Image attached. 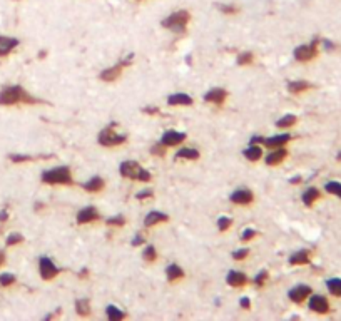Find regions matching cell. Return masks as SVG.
<instances>
[{
  "mask_svg": "<svg viewBox=\"0 0 341 321\" xmlns=\"http://www.w3.org/2000/svg\"><path fill=\"white\" fill-rule=\"evenodd\" d=\"M326 286H328L329 293L334 295V296H338V298H341V279H339V278H331V279H328V281H326Z\"/></svg>",
  "mask_w": 341,
  "mask_h": 321,
  "instance_id": "cell-30",
  "label": "cell"
},
{
  "mask_svg": "<svg viewBox=\"0 0 341 321\" xmlns=\"http://www.w3.org/2000/svg\"><path fill=\"white\" fill-rule=\"evenodd\" d=\"M231 224H233V219H231V217L223 216V217H219V219H218L219 231H228V229L231 228Z\"/></svg>",
  "mask_w": 341,
  "mask_h": 321,
  "instance_id": "cell-36",
  "label": "cell"
},
{
  "mask_svg": "<svg viewBox=\"0 0 341 321\" xmlns=\"http://www.w3.org/2000/svg\"><path fill=\"white\" fill-rule=\"evenodd\" d=\"M144 112H147V114H159V111L156 107H144Z\"/></svg>",
  "mask_w": 341,
  "mask_h": 321,
  "instance_id": "cell-48",
  "label": "cell"
},
{
  "mask_svg": "<svg viewBox=\"0 0 341 321\" xmlns=\"http://www.w3.org/2000/svg\"><path fill=\"white\" fill-rule=\"evenodd\" d=\"M76 311L79 316H89L90 314V303L89 300H77L76 301Z\"/></svg>",
  "mask_w": 341,
  "mask_h": 321,
  "instance_id": "cell-29",
  "label": "cell"
},
{
  "mask_svg": "<svg viewBox=\"0 0 341 321\" xmlns=\"http://www.w3.org/2000/svg\"><path fill=\"white\" fill-rule=\"evenodd\" d=\"M39 271H40V276H42V279L50 281V279H54L57 274L60 273V268H57L55 263L52 261L50 258H40Z\"/></svg>",
  "mask_w": 341,
  "mask_h": 321,
  "instance_id": "cell-7",
  "label": "cell"
},
{
  "mask_svg": "<svg viewBox=\"0 0 341 321\" xmlns=\"http://www.w3.org/2000/svg\"><path fill=\"white\" fill-rule=\"evenodd\" d=\"M152 196H154V192L151 191V189H146V191H141V192L136 194L137 199H149V198H152Z\"/></svg>",
  "mask_w": 341,
  "mask_h": 321,
  "instance_id": "cell-45",
  "label": "cell"
},
{
  "mask_svg": "<svg viewBox=\"0 0 341 321\" xmlns=\"http://www.w3.org/2000/svg\"><path fill=\"white\" fill-rule=\"evenodd\" d=\"M298 117L294 116V114H286V116H283L278 122H276V125H278L280 129H286V127H291V125L296 124Z\"/></svg>",
  "mask_w": 341,
  "mask_h": 321,
  "instance_id": "cell-31",
  "label": "cell"
},
{
  "mask_svg": "<svg viewBox=\"0 0 341 321\" xmlns=\"http://www.w3.org/2000/svg\"><path fill=\"white\" fill-rule=\"evenodd\" d=\"M186 134L184 133H179V131H166V133L163 134V139H161V142L166 146V147H172V146H179L181 142L186 141Z\"/></svg>",
  "mask_w": 341,
  "mask_h": 321,
  "instance_id": "cell-9",
  "label": "cell"
},
{
  "mask_svg": "<svg viewBox=\"0 0 341 321\" xmlns=\"http://www.w3.org/2000/svg\"><path fill=\"white\" fill-rule=\"evenodd\" d=\"M40 102L34 95H30L20 85H9L0 90V104L2 106H15V104H37Z\"/></svg>",
  "mask_w": 341,
  "mask_h": 321,
  "instance_id": "cell-1",
  "label": "cell"
},
{
  "mask_svg": "<svg viewBox=\"0 0 341 321\" xmlns=\"http://www.w3.org/2000/svg\"><path fill=\"white\" fill-rule=\"evenodd\" d=\"M268 271H261V273H258L256 274V278H254L253 281H254V284L258 286V288H261V286H264L266 284V281H268Z\"/></svg>",
  "mask_w": 341,
  "mask_h": 321,
  "instance_id": "cell-37",
  "label": "cell"
},
{
  "mask_svg": "<svg viewBox=\"0 0 341 321\" xmlns=\"http://www.w3.org/2000/svg\"><path fill=\"white\" fill-rule=\"evenodd\" d=\"M101 217L99 211H97L94 206H87V208L80 209L77 213V222L79 224H89V222H94Z\"/></svg>",
  "mask_w": 341,
  "mask_h": 321,
  "instance_id": "cell-10",
  "label": "cell"
},
{
  "mask_svg": "<svg viewBox=\"0 0 341 321\" xmlns=\"http://www.w3.org/2000/svg\"><path fill=\"white\" fill-rule=\"evenodd\" d=\"M338 159H339V160H341V154H339V156H338Z\"/></svg>",
  "mask_w": 341,
  "mask_h": 321,
  "instance_id": "cell-52",
  "label": "cell"
},
{
  "mask_svg": "<svg viewBox=\"0 0 341 321\" xmlns=\"http://www.w3.org/2000/svg\"><path fill=\"white\" fill-rule=\"evenodd\" d=\"M141 171H142V168L136 163V160H124V163L119 166V173L122 177H126V179L137 181L139 179Z\"/></svg>",
  "mask_w": 341,
  "mask_h": 321,
  "instance_id": "cell-8",
  "label": "cell"
},
{
  "mask_svg": "<svg viewBox=\"0 0 341 321\" xmlns=\"http://www.w3.org/2000/svg\"><path fill=\"white\" fill-rule=\"evenodd\" d=\"M106 224L107 226H112V228H122L126 224V217L120 216V214L114 216V217H109V219L106 221Z\"/></svg>",
  "mask_w": 341,
  "mask_h": 321,
  "instance_id": "cell-32",
  "label": "cell"
},
{
  "mask_svg": "<svg viewBox=\"0 0 341 321\" xmlns=\"http://www.w3.org/2000/svg\"><path fill=\"white\" fill-rule=\"evenodd\" d=\"M166 276L172 283V281H177V279L184 278V271L179 265H169L166 269Z\"/></svg>",
  "mask_w": 341,
  "mask_h": 321,
  "instance_id": "cell-26",
  "label": "cell"
},
{
  "mask_svg": "<svg viewBox=\"0 0 341 321\" xmlns=\"http://www.w3.org/2000/svg\"><path fill=\"white\" fill-rule=\"evenodd\" d=\"M226 281L229 286H233V288H241V286H244L247 283V276L241 271H229L226 276Z\"/></svg>",
  "mask_w": 341,
  "mask_h": 321,
  "instance_id": "cell-18",
  "label": "cell"
},
{
  "mask_svg": "<svg viewBox=\"0 0 341 321\" xmlns=\"http://www.w3.org/2000/svg\"><path fill=\"white\" fill-rule=\"evenodd\" d=\"M309 309L311 311H315L318 314H325L329 311V303L325 296H320V295H313L309 300Z\"/></svg>",
  "mask_w": 341,
  "mask_h": 321,
  "instance_id": "cell-11",
  "label": "cell"
},
{
  "mask_svg": "<svg viewBox=\"0 0 341 321\" xmlns=\"http://www.w3.org/2000/svg\"><path fill=\"white\" fill-rule=\"evenodd\" d=\"M290 141H291L290 134H278V136L263 139V146H266L268 149H278V147H285Z\"/></svg>",
  "mask_w": 341,
  "mask_h": 321,
  "instance_id": "cell-12",
  "label": "cell"
},
{
  "mask_svg": "<svg viewBox=\"0 0 341 321\" xmlns=\"http://www.w3.org/2000/svg\"><path fill=\"white\" fill-rule=\"evenodd\" d=\"M219 10L223 14H238V9L234 5H219Z\"/></svg>",
  "mask_w": 341,
  "mask_h": 321,
  "instance_id": "cell-44",
  "label": "cell"
},
{
  "mask_svg": "<svg viewBox=\"0 0 341 321\" xmlns=\"http://www.w3.org/2000/svg\"><path fill=\"white\" fill-rule=\"evenodd\" d=\"M97 141H99V144L104 146V147H114V146L124 144V142L127 141V136L117 133V131L114 129V124H111V125H107L106 129L101 131L99 139Z\"/></svg>",
  "mask_w": 341,
  "mask_h": 321,
  "instance_id": "cell-4",
  "label": "cell"
},
{
  "mask_svg": "<svg viewBox=\"0 0 341 321\" xmlns=\"http://www.w3.org/2000/svg\"><path fill=\"white\" fill-rule=\"evenodd\" d=\"M32 156H22V154H12L10 156V160L12 163H27V160H32Z\"/></svg>",
  "mask_w": 341,
  "mask_h": 321,
  "instance_id": "cell-41",
  "label": "cell"
},
{
  "mask_svg": "<svg viewBox=\"0 0 341 321\" xmlns=\"http://www.w3.org/2000/svg\"><path fill=\"white\" fill-rule=\"evenodd\" d=\"M166 149L167 147L163 144V142H159V144H154L151 147V154H152V156H159L161 157V156H164V154H166Z\"/></svg>",
  "mask_w": 341,
  "mask_h": 321,
  "instance_id": "cell-40",
  "label": "cell"
},
{
  "mask_svg": "<svg viewBox=\"0 0 341 321\" xmlns=\"http://www.w3.org/2000/svg\"><path fill=\"white\" fill-rule=\"evenodd\" d=\"M325 189L329 194H336V196L341 198V184H339V182H336V181L328 182V184L325 186Z\"/></svg>",
  "mask_w": 341,
  "mask_h": 321,
  "instance_id": "cell-35",
  "label": "cell"
},
{
  "mask_svg": "<svg viewBox=\"0 0 341 321\" xmlns=\"http://www.w3.org/2000/svg\"><path fill=\"white\" fill-rule=\"evenodd\" d=\"M254 60V55L251 52H242L238 55V66H250Z\"/></svg>",
  "mask_w": 341,
  "mask_h": 321,
  "instance_id": "cell-34",
  "label": "cell"
},
{
  "mask_svg": "<svg viewBox=\"0 0 341 321\" xmlns=\"http://www.w3.org/2000/svg\"><path fill=\"white\" fill-rule=\"evenodd\" d=\"M22 241H24V236H22L20 233H12V234H9V238H7V246H15V244L22 243Z\"/></svg>",
  "mask_w": 341,
  "mask_h": 321,
  "instance_id": "cell-38",
  "label": "cell"
},
{
  "mask_svg": "<svg viewBox=\"0 0 341 321\" xmlns=\"http://www.w3.org/2000/svg\"><path fill=\"white\" fill-rule=\"evenodd\" d=\"M199 151L194 147H182L176 152V159H189V160H196L199 159Z\"/></svg>",
  "mask_w": 341,
  "mask_h": 321,
  "instance_id": "cell-24",
  "label": "cell"
},
{
  "mask_svg": "<svg viewBox=\"0 0 341 321\" xmlns=\"http://www.w3.org/2000/svg\"><path fill=\"white\" fill-rule=\"evenodd\" d=\"M254 199V194L250 191V189H238V191H234L231 194V201H233L234 204H251Z\"/></svg>",
  "mask_w": 341,
  "mask_h": 321,
  "instance_id": "cell-14",
  "label": "cell"
},
{
  "mask_svg": "<svg viewBox=\"0 0 341 321\" xmlns=\"http://www.w3.org/2000/svg\"><path fill=\"white\" fill-rule=\"evenodd\" d=\"M142 256H144V260H146V261L152 263V261H156V260H158V251H156V248H154V246H147V248L144 249Z\"/></svg>",
  "mask_w": 341,
  "mask_h": 321,
  "instance_id": "cell-33",
  "label": "cell"
},
{
  "mask_svg": "<svg viewBox=\"0 0 341 321\" xmlns=\"http://www.w3.org/2000/svg\"><path fill=\"white\" fill-rule=\"evenodd\" d=\"M17 45H19V40H17V39L0 36V57L10 54L17 47Z\"/></svg>",
  "mask_w": 341,
  "mask_h": 321,
  "instance_id": "cell-20",
  "label": "cell"
},
{
  "mask_svg": "<svg viewBox=\"0 0 341 321\" xmlns=\"http://www.w3.org/2000/svg\"><path fill=\"white\" fill-rule=\"evenodd\" d=\"M288 156V151L285 147H278V149H271V152L266 156V164L268 166H278L281 164L285 157Z\"/></svg>",
  "mask_w": 341,
  "mask_h": 321,
  "instance_id": "cell-15",
  "label": "cell"
},
{
  "mask_svg": "<svg viewBox=\"0 0 341 321\" xmlns=\"http://www.w3.org/2000/svg\"><path fill=\"white\" fill-rule=\"evenodd\" d=\"M254 236H256V231L254 229H251V228H247L244 233H242V236H241V239L244 241V243H247V241H251Z\"/></svg>",
  "mask_w": 341,
  "mask_h": 321,
  "instance_id": "cell-43",
  "label": "cell"
},
{
  "mask_svg": "<svg viewBox=\"0 0 341 321\" xmlns=\"http://www.w3.org/2000/svg\"><path fill=\"white\" fill-rule=\"evenodd\" d=\"M131 60H132V54L131 55H127L124 60H120L119 64H115V66H112V67H109V69H106V71H102L101 72V80H104V82H112V80H115L119 76H120V72L124 71V67H127L131 64Z\"/></svg>",
  "mask_w": 341,
  "mask_h": 321,
  "instance_id": "cell-6",
  "label": "cell"
},
{
  "mask_svg": "<svg viewBox=\"0 0 341 321\" xmlns=\"http://www.w3.org/2000/svg\"><path fill=\"white\" fill-rule=\"evenodd\" d=\"M299 181H301V177H293V179H291L290 182H291V184H298Z\"/></svg>",
  "mask_w": 341,
  "mask_h": 321,
  "instance_id": "cell-51",
  "label": "cell"
},
{
  "mask_svg": "<svg viewBox=\"0 0 341 321\" xmlns=\"http://www.w3.org/2000/svg\"><path fill=\"white\" fill-rule=\"evenodd\" d=\"M9 219V214H7V211H0V221H7Z\"/></svg>",
  "mask_w": 341,
  "mask_h": 321,
  "instance_id": "cell-49",
  "label": "cell"
},
{
  "mask_svg": "<svg viewBox=\"0 0 341 321\" xmlns=\"http://www.w3.org/2000/svg\"><path fill=\"white\" fill-rule=\"evenodd\" d=\"M242 154H244V157L247 160L256 163V160H259L263 157V149H261V146H258V144H250V147H246Z\"/></svg>",
  "mask_w": 341,
  "mask_h": 321,
  "instance_id": "cell-22",
  "label": "cell"
},
{
  "mask_svg": "<svg viewBox=\"0 0 341 321\" xmlns=\"http://www.w3.org/2000/svg\"><path fill=\"white\" fill-rule=\"evenodd\" d=\"M311 87H313V85L309 82H306V80H293V82L288 84V90H290L291 94H301Z\"/></svg>",
  "mask_w": 341,
  "mask_h": 321,
  "instance_id": "cell-25",
  "label": "cell"
},
{
  "mask_svg": "<svg viewBox=\"0 0 341 321\" xmlns=\"http://www.w3.org/2000/svg\"><path fill=\"white\" fill-rule=\"evenodd\" d=\"M82 187L87 192H99V191H102L104 187H106V181H104L102 177H99V176H94V177H90L87 182H84Z\"/></svg>",
  "mask_w": 341,
  "mask_h": 321,
  "instance_id": "cell-21",
  "label": "cell"
},
{
  "mask_svg": "<svg viewBox=\"0 0 341 321\" xmlns=\"http://www.w3.org/2000/svg\"><path fill=\"white\" fill-rule=\"evenodd\" d=\"M241 308H242V309H250V308H251L250 298H241Z\"/></svg>",
  "mask_w": 341,
  "mask_h": 321,
  "instance_id": "cell-46",
  "label": "cell"
},
{
  "mask_svg": "<svg viewBox=\"0 0 341 321\" xmlns=\"http://www.w3.org/2000/svg\"><path fill=\"white\" fill-rule=\"evenodd\" d=\"M5 263V254H4V251H0V266H2Z\"/></svg>",
  "mask_w": 341,
  "mask_h": 321,
  "instance_id": "cell-50",
  "label": "cell"
},
{
  "mask_svg": "<svg viewBox=\"0 0 341 321\" xmlns=\"http://www.w3.org/2000/svg\"><path fill=\"white\" fill-rule=\"evenodd\" d=\"M14 283H15V276H14V274H10V273L0 274V284H2V286H10V284H14Z\"/></svg>",
  "mask_w": 341,
  "mask_h": 321,
  "instance_id": "cell-39",
  "label": "cell"
},
{
  "mask_svg": "<svg viewBox=\"0 0 341 321\" xmlns=\"http://www.w3.org/2000/svg\"><path fill=\"white\" fill-rule=\"evenodd\" d=\"M42 182L45 184H62V186H72V171L67 166H59V168L44 171Z\"/></svg>",
  "mask_w": 341,
  "mask_h": 321,
  "instance_id": "cell-2",
  "label": "cell"
},
{
  "mask_svg": "<svg viewBox=\"0 0 341 321\" xmlns=\"http://www.w3.org/2000/svg\"><path fill=\"white\" fill-rule=\"evenodd\" d=\"M167 104L169 106H193V97L189 94H184V92H176V94H171L167 97Z\"/></svg>",
  "mask_w": 341,
  "mask_h": 321,
  "instance_id": "cell-17",
  "label": "cell"
},
{
  "mask_svg": "<svg viewBox=\"0 0 341 321\" xmlns=\"http://www.w3.org/2000/svg\"><path fill=\"white\" fill-rule=\"evenodd\" d=\"M189 20H191V14L188 12V10H177V12L166 17V19L163 20V27L167 28V30L182 34V32H186V27L189 24Z\"/></svg>",
  "mask_w": 341,
  "mask_h": 321,
  "instance_id": "cell-3",
  "label": "cell"
},
{
  "mask_svg": "<svg viewBox=\"0 0 341 321\" xmlns=\"http://www.w3.org/2000/svg\"><path fill=\"white\" fill-rule=\"evenodd\" d=\"M318 42L320 40L315 39L313 42L308 45H299V47L294 49V59L299 62H308L311 59H315L318 55Z\"/></svg>",
  "mask_w": 341,
  "mask_h": 321,
  "instance_id": "cell-5",
  "label": "cell"
},
{
  "mask_svg": "<svg viewBox=\"0 0 341 321\" xmlns=\"http://www.w3.org/2000/svg\"><path fill=\"white\" fill-rule=\"evenodd\" d=\"M226 97H228V92H226V90L216 87V89H211L209 92H207V94L204 95V101H206V102H211V104L221 106L223 102L226 101Z\"/></svg>",
  "mask_w": 341,
  "mask_h": 321,
  "instance_id": "cell-16",
  "label": "cell"
},
{
  "mask_svg": "<svg viewBox=\"0 0 341 321\" xmlns=\"http://www.w3.org/2000/svg\"><path fill=\"white\" fill-rule=\"evenodd\" d=\"M142 243H144V238L141 236V234H137V236L134 238V241H132V244L134 246H141Z\"/></svg>",
  "mask_w": 341,
  "mask_h": 321,
  "instance_id": "cell-47",
  "label": "cell"
},
{
  "mask_svg": "<svg viewBox=\"0 0 341 321\" xmlns=\"http://www.w3.org/2000/svg\"><path fill=\"white\" fill-rule=\"evenodd\" d=\"M318 199H320V191L316 187H308L303 194V203L306 206H313Z\"/></svg>",
  "mask_w": 341,
  "mask_h": 321,
  "instance_id": "cell-27",
  "label": "cell"
},
{
  "mask_svg": "<svg viewBox=\"0 0 341 321\" xmlns=\"http://www.w3.org/2000/svg\"><path fill=\"white\" fill-rule=\"evenodd\" d=\"M247 254H250V249H247V248H242V249L234 251V253H233V258H234V260L241 261V260H244V258H246Z\"/></svg>",
  "mask_w": 341,
  "mask_h": 321,
  "instance_id": "cell-42",
  "label": "cell"
},
{
  "mask_svg": "<svg viewBox=\"0 0 341 321\" xmlns=\"http://www.w3.org/2000/svg\"><path fill=\"white\" fill-rule=\"evenodd\" d=\"M106 313H107V318L111 321H120V319H124L127 316L124 311H120V309L117 306H114V305H109L107 309H106Z\"/></svg>",
  "mask_w": 341,
  "mask_h": 321,
  "instance_id": "cell-28",
  "label": "cell"
},
{
  "mask_svg": "<svg viewBox=\"0 0 341 321\" xmlns=\"http://www.w3.org/2000/svg\"><path fill=\"white\" fill-rule=\"evenodd\" d=\"M309 295H311V288L306 284H299L296 288L290 290V293H288V296H290V300L293 303H303Z\"/></svg>",
  "mask_w": 341,
  "mask_h": 321,
  "instance_id": "cell-13",
  "label": "cell"
},
{
  "mask_svg": "<svg viewBox=\"0 0 341 321\" xmlns=\"http://www.w3.org/2000/svg\"><path fill=\"white\" fill-rule=\"evenodd\" d=\"M167 221H169V216H167V214L161 213V211H151V213L146 216V219H144V226L151 228L154 224H159V222H167Z\"/></svg>",
  "mask_w": 341,
  "mask_h": 321,
  "instance_id": "cell-19",
  "label": "cell"
},
{
  "mask_svg": "<svg viewBox=\"0 0 341 321\" xmlns=\"http://www.w3.org/2000/svg\"><path fill=\"white\" fill-rule=\"evenodd\" d=\"M309 258H311V253L308 249H299L294 254H291L290 263H291V265H308Z\"/></svg>",
  "mask_w": 341,
  "mask_h": 321,
  "instance_id": "cell-23",
  "label": "cell"
}]
</instances>
